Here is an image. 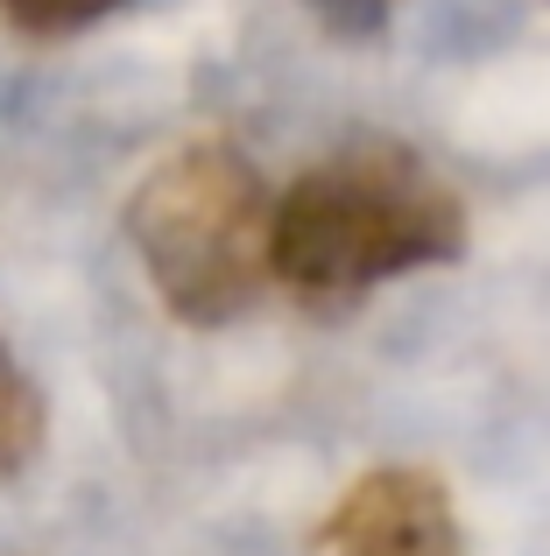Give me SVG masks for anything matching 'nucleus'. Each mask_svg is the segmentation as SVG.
<instances>
[{
  "label": "nucleus",
  "instance_id": "obj_1",
  "mask_svg": "<svg viewBox=\"0 0 550 556\" xmlns=\"http://www.w3.org/2000/svg\"><path fill=\"white\" fill-rule=\"evenodd\" d=\"M459 247V198L402 149H346L268 204V275L317 303L367 296L410 268L452 261Z\"/></svg>",
  "mask_w": 550,
  "mask_h": 556
},
{
  "label": "nucleus",
  "instance_id": "obj_3",
  "mask_svg": "<svg viewBox=\"0 0 550 556\" xmlns=\"http://www.w3.org/2000/svg\"><path fill=\"white\" fill-rule=\"evenodd\" d=\"M317 556H459L452 501L430 472L382 465L346 486V501L317 535Z\"/></svg>",
  "mask_w": 550,
  "mask_h": 556
},
{
  "label": "nucleus",
  "instance_id": "obj_6",
  "mask_svg": "<svg viewBox=\"0 0 550 556\" xmlns=\"http://www.w3.org/2000/svg\"><path fill=\"white\" fill-rule=\"evenodd\" d=\"M317 14H325V28H339V36H374V28L388 22V0H311Z\"/></svg>",
  "mask_w": 550,
  "mask_h": 556
},
{
  "label": "nucleus",
  "instance_id": "obj_5",
  "mask_svg": "<svg viewBox=\"0 0 550 556\" xmlns=\"http://www.w3.org/2000/svg\"><path fill=\"white\" fill-rule=\"evenodd\" d=\"M28 444H36V394L0 359V472H14V465L28 458Z\"/></svg>",
  "mask_w": 550,
  "mask_h": 556
},
{
  "label": "nucleus",
  "instance_id": "obj_4",
  "mask_svg": "<svg viewBox=\"0 0 550 556\" xmlns=\"http://www.w3.org/2000/svg\"><path fill=\"white\" fill-rule=\"evenodd\" d=\"M113 8H121V0H0V14H8L22 36H71V28L107 22Z\"/></svg>",
  "mask_w": 550,
  "mask_h": 556
},
{
  "label": "nucleus",
  "instance_id": "obj_2",
  "mask_svg": "<svg viewBox=\"0 0 550 556\" xmlns=\"http://www.w3.org/2000/svg\"><path fill=\"white\" fill-rule=\"evenodd\" d=\"M149 282L184 325H226L268 282V198L262 177L220 141L170 155L127 204Z\"/></svg>",
  "mask_w": 550,
  "mask_h": 556
}]
</instances>
